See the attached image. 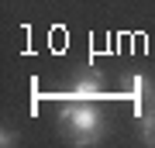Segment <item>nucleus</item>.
<instances>
[{
    "mask_svg": "<svg viewBox=\"0 0 155 148\" xmlns=\"http://www.w3.org/2000/svg\"><path fill=\"white\" fill-rule=\"evenodd\" d=\"M59 124L66 127L72 145H97L107 131L104 110L93 100H76V104H62L59 107Z\"/></svg>",
    "mask_w": 155,
    "mask_h": 148,
    "instance_id": "f257e3e1",
    "label": "nucleus"
},
{
    "mask_svg": "<svg viewBox=\"0 0 155 148\" xmlns=\"http://www.w3.org/2000/svg\"><path fill=\"white\" fill-rule=\"evenodd\" d=\"M100 93H104V76L97 69H79L76 86H72V100H97Z\"/></svg>",
    "mask_w": 155,
    "mask_h": 148,
    "instance_id": "f03ea898",
    "label": "nucleus"
},
{
    "mask_svg": "<svg viewBox=\"0 0 155 148\" xmlns=\"http://www.w3.org/2000/svg\"><path fill=\"white\" fill-rule=\"evenodd\" d=\"M152 83H148V76H141V72H131L127 76V83H124V97H131L134 100V117H141L145 110H141V104H148V97H152Z\"/></svg>",
    "mask_w": 155,
    "mask_h": 148,
    "instance_id": "7ed1b4c3",
    "label": "nucleus"
},
{
    "mask_svg": "<svg viewBox=\"0 0 155 148\" xmlns=\"http://www.w3.org/2000/svg\"><path fill=\"white\" fill-rule=\"evenodd\" d=\"M138 131H141V141L155 148V110H145L138 117Z\"/></svg>",
    "mask_w": 155,
    "mask_h": 148,
    "instance_id": "20e7f679",
    "label": "nucleus"
},
{
    "mask_svg": "<svg viewBox=\"0 0 155 148\" xmlns=\"http://www.w3.org/2000/svg\"><path fill=\"white\" fill-rule=\"evenodd\" d=\"M0 145H17V131H11V127H7V131H0Z\"/></svg>",
    "mask_w": 155,
    "mask_h": 148,
    "instance_id": "39448f33",
    "label": "nucleus"
},
{
    "mask_svg": "<svg viewBox=\"0 0 155 148\" xmlns=\"http://www.w3.org/2000/svg\"><path fill=\"white\" fill-rule=\"evenodd\" d=\"M148 110H155V90H152V97H148Z\"/></svg>",
    "mask_w": 155,
    "mask_h": 148,
    "instance_id": "423d86ee",
    "label": "nucleus"
}]
</instances>
